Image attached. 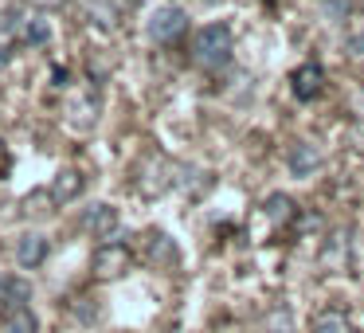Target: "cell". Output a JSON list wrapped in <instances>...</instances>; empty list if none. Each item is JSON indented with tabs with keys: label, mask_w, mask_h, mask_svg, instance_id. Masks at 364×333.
<instances>
[{
	"label": "cell",
	"mask_w": 364,
	"mask_h": 333,
	"mask_svg": "<svg viewBox=\"0 0 364 333\" xmlns=\"http://www.w3.org/2000/svg\"><path fill=\"white\" fill-rule=\"evenodd\" d=\"M231 51H235V36H231V28L223 24H204L196 32V40H192V63L200 67V71H223V67L231 63Z\"/></svg>",
	"instance_id": "obj_1"
},
{
	"label": "cell",
	"mask_w": 364,
	"mask_h": 333,
	"mask_svg": "<svg viewBox=\"0 0 364 333\" xmlns=\"http://www.w3.org/2000/svg\"><path fill=\"white\" fill-rule=\"evenodd\" d=\"M129 263H134V251H129L126 243H118V239H102L95 251V259H90V270H95V278H122L129 270Z\"/></svg>",
	"instance_id": "obj_2"
},
{
	"label": "cell",
	"mask_w": 364,
	"mask_h": 333,
	"mask_svg": "<svg viewBox=\"0 0 364 333\" xmlns=\"http://www.w3.org/2000/svg\"><path fill=\"white\" fill-rule=\"evenodd\" d=\"M184 32H188V12L176 9V4H165L149 16V36L157 43H176Z\"/></svg>",
	"instance_id": "obj_3"
},
{
	"label": "cell",
	"mask_w": 364,
	"mask_h": 333,
	"mask_svg": "<svg viewBox=\"0 0 364 333\" xmlns=\"http://www.w3.org/2000/svg\"><path fill=\"white\" fill-rule=\"evenodd\" d=\"M82 231L95 239H114L118 236V208L114 204H90L82 212Z\"/></svg>",
	"instance_id": "obj_4"
},
{
	"label": "cell",
	"mask_w": 364,
	"mask_h": 333,
	"mask_svg": "<svg viewBox=\"0 0 364 333\" xmlns=\"http://www.w3.org/2000/svg\"><path fill=\"white\" fill-rule=\"evenodd\" d=\"M290 90L298 102H314V98H321L325 90V71L317 63H301L298 71L290 75Z\"/></svg>",
	"instance_id": "obj_5"
},
{
	"label": "cell",
	"mask_w": 364,
	"mask_h": 333,
	"mask_svg": "<svg viewBox=\"0 0 364 333\" xmlns=\"http://www.w3.org/2000/svg\"><path fill=\"white\" fill-rule=\"evenodd\" d=\"M16 263L20 270H36L48 263V236H40V231H28V236H20L16 243Z\"/></svg>",
	"instance_id": "obj_6"
},
{
	"label": "cell",
	"mask_w": 364,
	"mask_h": 333,
	"mask_svg": "<svg viewBox=\"0 0 364 333\" xmlns=\"http://www.w3.org/2000/svg\"><path fill=\"white\" fill-rule=\"evenodd\" d=\"M82 189H87V176L79 173V169H63V173H55V181H51V200L55 204H71V200L82 196Z\"/></svg>",
	"instance_id": "obj_7"
},
{
	"label": "cell",
	"mask_w": 364,
	"mask_h": 333,
	"mask_svg": "<svg viewBox=\"0 0 364 333\" xmlns=\"http://www.w3.org/2000/svg\"><path fill=\"white\" fill-rule=\"evenodd\" d=\"M262 216H267L274 228H282V223H290L294 216H298V204H294L286 192H270V196L262 200Z\"/></svg>",
	"instance_id": "obj_8"
},
{
	"label": "cell",
	"mask_w": 364,
	"mask_h": 333,
	"mask_svg": "<svg viewBox=\"0 0 364 333\" xmlns=\"http://www.w3.org/2000/svg\"><path fill=\"white\" fill-rule=\"evenodd\" d=\"M145 259L153 267H173L176 263V243L165 236V231H149V243H145Z\"/></svg>",
	"instance_id": "obj_9"
},
{
	"label": "cell",
	"mask_w": 364,
	"mask_h": 333,
	"mask_svg": "<svg viewBox=\"0 0 364 333\" xmlns=\"http://www.w3.org/2000/svg\"><path fill=\"white\" fill-rule=\"evenodd\" d=\"M309 333H348V317L341 310H317L314 322H309Z\"/></svg>",
	"instance_id": "obj_10"
},
{
	"label": "cell",
	"mask_w": 364,
	"mask_h": 333,
	"mask_svg": "<svg viewBox=\"0 0 364 333\" xmlns=\"http://www.w3.org/2000/svg\"><path fill=\"white\" fill-rule=\"evenodd\" d=\"M317 165H321V157H317V149H314L309 142H298V145L290 149V169H294L298 176H309Z\"/></svg>",
	"instance_id": "obj_11"
},
{
	"label": "cell",
	"mask_w": 364,
	"mask_h": 333,
	"mask_svg": "<svg viewBox=\"0 0 364 333\" xmlns=\"http://www.w3.org/2000/svg\"><path fill=\"white\" fill-rule=\"evenodd\" d=\"M4 333H40V317L32 314V306L12 310V314L4 317Z\"/></svg>",
	"instance_id": "obj_12"
},
{
	"label": "cell",
	"mask_w": 364,
	"mask_h": 333,
	"mask_svg": "<svg viewBox=\"0 0 364 333\" xmlns=\"http://www.w3.org/2000/svg\"><path fill=\"white\" fill-rule=\"evenodd\" d=\"M20 40L32 43V48H43V43L51 40V24H48L43 16H28L24 28H20Z\"/></svg>",
	"instance_id": "obj_13"
},
{
	"label": "cell",
	"mask_w": 364,
	"mask_h": 333,
	"mask_svg": "<svg viewBox=\"0 0 364 333\" xmlns=\"http://www.w3.org/2000/svg\"><path fill=\"white\" fill-rule=\"evenodd\" d=\"M267 333H298V329H294L290 310H274V314L267 317Z\"/></svg>",
	"instance_id": "obj_14"
},
{
	"label": "cell",
	"mask_w": 364,
	"mask_h": 333,
	"mask_svg": "<svg viewBox=\"0 0 364 333\" xmlns=\"http://www.w3.org/2000/svg\"><path fill=\"white\" fill-rule=\"evenodd\" d=\"M345 51H348V59H353V63H360V67H364V28H356V32L348 36Z\"/></svg>",
	"instance_id": "obj_15"
},
{
	"label": "cell",
	"mask_w": 364,
	"mask_h": 333,
	"mask_svg": "<svg viewBox=\"0 0 364 333\" xmlns=\"http://www.w3.org/2000/svg\"><path fill=\"white\" fill-rule=\"evenodd\" d=\"M67 79H71L67 67H55V71H51V83H55V87H67Z\"/></svg>",
	"instance_id": "obj_16"
},
{
	"label": "cell",
	"mask_w": 364,
	"mask_h": 333,
	"mask_svg": "<svg viewBox=\"0 0 364 333\" xmlns=\"http://www.w3.org/2000/svg\"><path fill=\"white\" fill-rule=\"evenodd\" d=\"M0 317H9V294H4V278H0Z\"/></svg>",
	"instance_id": "obj_17"
},
{
	"label": "cell",
	"mask_w": 364,
	"mask_h": 333,
	"mask_svg": "<svg viewBox=\"0 0 364 333\" xmlns=\"http://www.w3.org/2000/svg\"><path fill=\"white\" fill-rule=\"evenodd\" d=\"M9 67V48H0V71Z\"/></svg>",
	"instance_id": "obj_18"
},
{
	"label": "cell",
	"mask_w": 364,
	"mask_h": 333,
	"mask_svg": "<svg viewBox=\"0 0 364 333\" xmlns=\"http://www.w3.org/2000/svg\"><path fill=\"white\" fill-rule=\"evenodd\" d=\"M36 4H43V9H55L59 0H36Z\"/></svg>",
	"instance_id": "obj_19"
},
{
	"label": "cell",
	"mask_w": 364,
	"mask_h": 333,
	"mask_svg": "<svg viewBox=\"0 0 364 333\" xmlns=\"http://www.w3.org/2000/svg\"><path fill=\"white\" fill-rule=\"evenodd\" d=\"M134 4H137V0H122V9H134Z\"/></svg>",
	"instance_id": "obj_20"
},
{
	"label": "cell",
	"mask_w": 364,
	"mask_h": 333,
	"mask_svg": "<svg viewBox=\"0 0 364 333\" xmlns=\"http://www.w3.org/2000/svg\"><path fill=\"white\" fill-rule=\"evenodd\" d=\"M360 9H364V0H360Z\"/></svg>",
	"instance_id": "obj_21"
}]
</instances>
